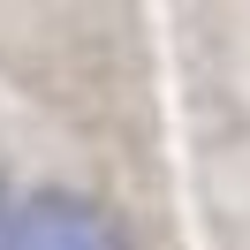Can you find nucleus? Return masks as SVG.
I'll list each match as a JSON object with an SVG mask.
<instances>
[{
    "label": "nucleus",
    "mask_w": 250,
    "mask_h": 250,
    "mask_svg": "<svg viewBox=\"0 0 250 250\" xmlns=\"http://www.w3.org/2000/svg\"><path fill=\"white\" fill-rule=\"evenodd\" d=\"M0 250H129L114 212L83 189H38V197L8 205Z\"/></svg>",
    "instance_id": "nucleus-1"
},
{
    "label": "nucleus",
    "mask_w": 250,
    "mask_h": 250,
    "mask_svg": "<svg viewBox=\"0 0 250 250\" xmlns=\"http://www.w3.org/2000/svg\"><path fill=\"white\" fill-rule=\"evenodd\" d=\"M8 205H16V197H8V182H0V228H8Z\"/></svg>",
    "instance_id": "nucleus-2"
}]
</instances>
